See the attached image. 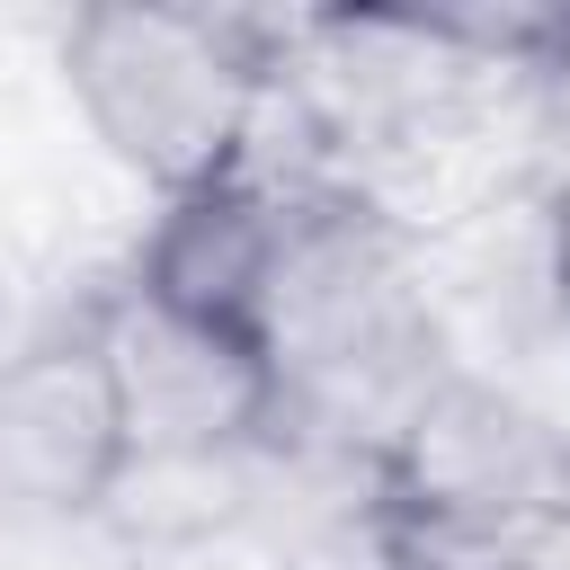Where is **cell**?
Listing matches in <instances>:
<instances>
[{"instance_id": "obj_3", "label": "cell", "mask_w": 570, "mask_h": 570, "mask_svg": "<svg viewBox=\"0 0 570 570\" xmlns=\"http://www.w3.org/2000/svg\"><path fill=\"white\" fill-rule=\"evenodd\" d=\"M383 481L401 517L463 534H534L570 517V410L454 365L392 436Z\"/></svg>"}, {"instance_id": "obj_9", "label": "cell", "mask_w": 570, "mask_h": 570, "mask_svg": "<svg viewBox=\"0 0 570 570\" xmlns=\"http://www.w3.org/2000/svg\"><path fill=\"white\" fill-rule=\"evenodd\" d=\"M45 321H53V312H27V285H18V267L0 258V365H9V356L45 330Z\"/></svg>"}, {"instance_id": "obj_10", "label": "cell", "mask_w": 570, "mask_h": 570, "mask_svg": "<svg viewBox=\"0 0 570 570\" xmlns=\"http://www.w3.org/2000/svg\"><path fill=\"white\" fill-rule=\"evenodd\" d=\"M525 570H570V517H552V525L525 534Z\"/></svg>"}, {"instance_id": "obj_1", "label": "cell", "mask_w": 570, "mask_h": 570, "mask_svg": "<svg viewBox=\"0 0 570 570\" xmlns=\"http://www.w3.org/2000/svg\"><path fill=\"white\" fill-rule=\"evenodd\" d=\"M267 374L285 436L392 454L410 410L454 374L410 214L365 187H294L267 294Z\"/></svg>"}, {"instance_id": "obj_5", "label": "cell", "mask_w": 570, "mask_h": 570, "mask_svg": "<svg viewBox=\"0 0 570 570\" xmlns=\"http://www.w3.org/2000/svg\"><path fill=\"white\" fill-rule=\"evenodd\" d=\"M89 321H98L134 454H249L276 428V374L258 338L151 303L142 285H125V267L89 294Z\"/></svg>"}, {"instance_id": "obj_11", "label": "cell", "mask_w": 570, "mask_h": 570, "mask_svg": "<svg viewBox=\"0 0 570 570\" xmlns=\"http://www.w3.org/2000/svg\"><path fill=\"white\" fill-rule=\"evenodd\" d=\"M561 249H570V187H561Z\"/></svg>"}, {"instance_id": "obj_4", "label": "cell", "mask_w": 570, "mask_h": 570, "mask_svg": "<svg viewBox=\"0 0 570 570\" xmlns=\"http://www.w3.org/2000/svg\"><path fill=\"white\" fill-rule=\"evenodd\" d=\"M125 463L134 428L80 294L0 365V525H98Z\"/></svg>"}, {"instance_id": "obj_8", "label": "cell", "mask_w": 570, "mask_h": 570, "mask_svg": "<svg viewBox=\"0 0 570 570\" xmlns=\"http://www.w3.org/2000/svg\"><path fill=\"white\" fill-rule=\"evenodd\" d=\"M525 134L543 142V178L570 187V27H561V45L525 71Z\"/></svg>"}, {"instance_id": "obj_6", "label": "cell", "mask_w": 570, "mask_h": 570, "mask_svg": "<svg viewBox=\"0 0 570 570\" xmlns=\"http://www.w3.org/2000/svg\"><path fill=\"white\" fill-rule=\"evenodd\" d=\"M294 187L303 178H285L276 160L249 151L240 169H223L187 196H160L125 249V285H142L151 303H169L187 321H214V330H240L267 347V294L285 267Z\"/></svg>"}, {"instance_id": "obj_7", "label": "cell", "mask_w": 570, "mask_h": 570, "mask_svg": "<svg viewBox=\"0 0 570 570\" xmlns=\"http://www.w3.org/2000/svg\"><path fill=\"white\" fill-rule=\"evenodd\" d=\"M374 570H525V534H463V525H428L392 508Z\"/></svg>"}, {"instance_id": "obj_2", "label": "cell", "mask_w": 570, "mask_h": 570, "mask_svg": "<svg viewBox=\"0 0 570 570\" xmlns=\"http://www.w3.org/2000/svg\"><path fill=\"white\" fill-rule=\"evenodd\" d=\"M276 45L285 18L107 0L53 27V71L89 142L160 205L249 160L276 98Z\"/></svg>"}]
</instances>
